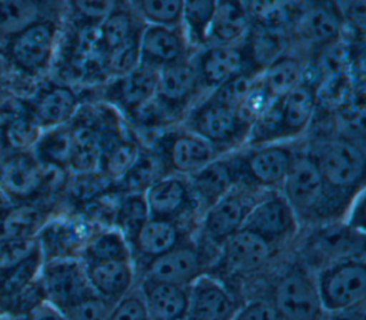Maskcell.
Instances as JSON below:
<instances>
[{
	"mask_svg": "<svg viewBox=\"0 0 366 320\" xmlns=\"http://www.w3.org/2000/svg\"><path fill=\"white\" fill-rule=\"evenodd\" d=\"M142 150L136 140L120 136L104 150L99 170L116 184L134 166Z\"/></svg>",
	"mask_w": 366,
	"mask_h": 320,
	"instance_id": "f35d334b",
	"label": "cell"
},
{
	"mask_svg": "<svg viewBox=\"0 0 366 320\" xmlns=\"http://www.w3.org/2000/svg\"><path fill=\"white\" fill-rule=\"evenodd\" d=\"M264 191L243 183L233 186L224 196L204 210L202 231L206 240L220 247L227 237L243 227L247 214Z\"/></svg>",
	"mask_w": 366,
	"mask_h": 320,
	"instance_id": "52a82bcc",
	"label": "cell"
},
{
	"mask_svg": "<svg viewBox=\"0 0 366 320\" xmlns=\"http://www.w3.org/2000/svg\"><path fill=\"white\" fill-rule=\"evenodd\" d=\"M270 306L279 320H319L325 313L315 276L303 267L290 269L277 279Z\"/></svg>",
	"mask_w": 366,
	"mask_h": 320,
	"instance_id": "8992f818",
	"label": "cell"
},
{
	"mask_svg": "<svg viewBox=\"0 0 366 320\" xmlns=\"http://www.w3.org/2000/svg\"><path fill=\"white\" fill-rule=\"evenodd\" d=\"M252 26L243 3L216 1L206 46L239 44L249 36Z\"/></svg>",
	"mask_w": 366,
	"mask_h": 320,
	"instance_id": "f546056e",
	"label": "cell"
},
{
	"mask_svg": "<svg viewBox=\"0 0 366 320\" xmlns=\"http://www.w3.org/2000/svg\"><path fill=\"white\" fill-rule=\"evenodd\" d=\"M139 34L127 40L126 43L106 51L104 69L109 74L114 77H122L140 64Z\"/></svg>",
	"mask_w": 366,
	"mask_h": 320,
	"instance_id": "ee69618b",
	"label": "cell"
},
{
	"mask_svg": "<svg viewBox=\"0 0 366 320\" xmlns=\"http://www.w3.org/2000/svg\"><path fill=\"white\" fill-rule=\"evenodd\" d=\"M44 4L34 1H0V37L10 39L30 24L46 19Z\"/></svg>",
	"mask_w": 366,
	"mask_h": 320,
	"instance_id": "60d3db41",
	"label": "cell"
},
{
	"mask_svg": "<svg viewBox=\"0 0 366 320\" xmlns=\"http://www.w3.org/2000/svg\"><path fill=\"white\" fill-rule=\"evenodd\" d=\"M200 87L214 90L220 84L246 71L249 54L246 43L229 46H206L193 61Z\"/></svg>",
	"mask_w": 366,
	"mask_h": 320,
	"instance_id": "2e32d148",
	"label": "cell"
},
{
	"mask_svg": "<svg viewBox=\"0 0 366 320\" xmlns=\"http://www.w3.org/2000/svg\"><path fill=\"white\" fill-rule=\"evenodd\" d=\"M199 89L202 87L193 60L184 59L159 70L153 103L163 116H174L192 103Z\"/></svg>",
	"mask_w": 366,
	"mask_h": 320,
	"instance_id": "4fadbf2b",
	"label": "cell"
},
{
	"mask_svg": "<svg viewBox=\"0 0 366 320\" xmlns=\"http://www.w3.org/2000/svg\"><path fill=\"white\" fill-rule=\"evenodd\" d=\"M6 320H67V319L57 307H54L51 303L46 300L39 306H36L29 313H26L24 316H20L16 319H6Z\"/></svg>",
	"mask_w": 366,
	"mask_h": 320,
	"instance_id": "816d5d0a",
	"label": "cell"
},
{
	"mask_svg": "<svg viewBox=\"0 0 366 320\" xmlns=\"http://www.w3.org/2000/svg\"><path fill=\"white\" fill-rule=\"evenodd\" d=\"M1 77H3V67H1V61H0V83H1Z\"/></svg>",
	"mask_w": 366,
	"mask_h": 320,
	"instance_id": "11a10c76",
	"label": "cell"
},
{
	"mask_svg": "<svg viewBox=\"0 0 366 320\" xmlns=\"http://www.w3.org/2000/svg\"><path fill=\"white\" fill-rule=\"evenodd\" d=\"M92 290L102 299L114 303L133 287L134 267L132 259L84 263Z\"/></svg>",
	"mask_w": 366,
	"mask_h": 320,
	"instance_id": "d4e9b609",
	"label": "cell"
},
{
	"mask_svg": "<svg viewBox=\"0 0 366 320\" xmlns=\"http://www.w3.org/2000/svg\"><path fill=\"white\" fill-rule=\"evenodd\" d=\"M154 153L169 174L192 176L219 157V150L186 127L172 130L157 139Z\"/></svg>",
	"mask_w": 366,
	"mask_h": 320,
	"instance_id": "ba28073f",
	"label": "cell"
},
{
	"mask_svg": "<svg viewBox=\"0 0 366 320\" xmlns=\"http://www.w3.org/2000/svg\"><path fill=\"white\" fill-rule=\"evenodd\" d=\"M39 279L46 300L59 310L94 293L80 257L43 261Z\"/></svg>",
	"mask_w": 366,
	"mask_h": 320,
	"instance_id": "8fae6325",
	"label": "cell"
},
{
	"mask_svg": "<svg viewBox=\"0 0 366 320\" xmlns=\"http://www.w3.org/2000/svg\"><path fill=\"white\" fill-rule=\"evenodd\" d=\"M216 1H183L182 10V31L189 47L203 49L207 43L210 20L214 11Z\"/></svg>",
	"mask_w": 366,
	"mask_h": 320,
	"instance_id": "74e56055",
	"label": "cell"
},
{
	"mask_svg": "<svg viewBox=\"0 0 366 320\" xmlns=\"http://www.w3.org/2000/svg\"><path fill=\"white\" fill-rule=\"evenodd\" d=\"M365 247V233L352 229L345 224H329L320 229L313 237L312 249L316 256L325 257L326 264L353 259L363 257Z\"/></svg>",
	"mask_w": 366,
	"mask_h": 320,
	"instance_id": "f1b7e54d",
	"label": "cell"
},
{
	"mask_svg": "<svg viewBox=\"0 0 366 320\" xmlns=\"http://www.w3.org/2000/svg\"><path fill=\"white\" fill-rule=\"evenodd\" d=\"M116 184L100 170L71 173L67 176L63 190L74 206H87L110 193Z\"/></svg>",
	"mask_w": 366,
	"mask_h": 320,
	"instance_id": "836d02e7",
	"label": "cell"
},
{
	"mask_svg": "<svg viewBox=\"0 0 366 320\" xmlns=\"http://www.w3.org/2000/svg\"><path fill=\"white\" fill-rule=\"evenodd\" d=\"M186 129L207 140L217 150L244 141L249 133L239 121L234 107L210 96L192 109L186 119Z\"/></svg>",
	"mask_w": 366,
	"mask_h": 320,
	"instance_id": "9c48e42d",
	"label": "cell"
},
{
	"mask_svg": "<svg viewBox=\"0 0 366 320\" xmlns=\"http://www.w3.org/2000/svg\"><path fill=\"white\" fill-rule=\"evenodd\" d=\"M113 303L92 293L60 310L67 320H107Z\"/></svg>",
	"mask_w": 366,
	"mask_h": 320,
	"instance_id": "bcb514c9",
	"label": "cell"
},
{
	"mask_svg": "<svg viewBox=\"0 0 366 320\" xmlns=\"http://www.w3.org/2000/svg\"><path fill=\"white\" fill-rule=\"evenodd\" d=\"M23 106L41 130H49L69 124L80 109V100L70 86L54 83L41 89Z\"/></svg>",
	"mask_w": 366,
	"mask_h": 320,
	"instance_id": "ac0fdd59",
	"label": "cell"
},
{
	"mask_svg": "<svg viewBox=\"0 0 366 320\" xmlns=\"http://www.w3.org/2000/svg\"><path fill=\"white\" fill-rule=\"evenodd\" d=\"M41 133V127L36 123L24 106L21 110L13 111L10 116H7L1 127L4 146L10 149L11 153L31 151Z\"/></svg>",
	"mask_w": 366,
	"mask_h": 320,
	"instance_id": "d590c367",
	"label": "cell"
},
{
	"mask_svg": "<svg viewBox=\"0 0 366 320\" xmlns=\"http://www.w3.org/2000/svg\"><path fill=\"white\" fill-rule=\"evenodd\" d=\"M164 174H169L159 159V156L154 151L142 150L137 161L134 166L126 173L124 177H122L116 187L123 194L126 193H144V190L163 177Z\"/></svg>",
	"mask_w": 366,
	"mask_h": 320,
	"instance_id": "8d00e7d4",
	"label": "cell"
},
{
	"mask_svg": "<svg viewBox=\"0 0 366 320\" xmlns=\"http://www.w3.org/2000/svg\"><path fill=\"white\" fill-rule=\"evenodd\" d=\"M273 101V99L269 96L266 89L263 87L259 74L254 77L249 91L242 99L236 109V114L239 121L246 127L247 130L250 126L259 119V116L267 109V106ZM249 134V133H247Z\"/></svg>",
	"mask_w": 366,
	"mask_h": 320,
	"instance_id": "f6af8a7d",
	"label": "cell"
},
{
	"mask_svg": "<svg viewBox=\"0 0 366 320\" xmlns=\"http://www.w3.org/2000/svg\"><path fill=\"white\" fill-rule=\"evenodd\" d=\"M150 320H152V319H150Z\"/></svg>",
	"mask_w": 366,
	"mask_h": 320,
	"instance_id": "6f0895ef",
	"label": "cell"
},
{
	"mask_svg": "<svg viewBox=\"0 0 366 320\" xmlns=\"http://www.w3.org/2000/svg\"><path fill=\"white\" fill-rule=\"evenodd\" d=\"M122 196L114 210V219L117 230L122 231L129 243L140 226L149 219V211L143 193H126Z\"/></svg>",
	"mask_w": 366,
	"mask_h": 320,
	"instance_id": "7bdbcfd3",
	"label": "cell"
},
{
	"mask_svg": "<svg viewBox=\"0 0 366 320\" xmlns=\"http://www.w3.org/2000/svg\"><path fill=\"white\" fill-rule=\"evenodd\" d=\"M157 77V69L140 63L127 74L117 77L112 86L113 100L127 113L136 116L154 99Z\"/></svg>",
	"mask_w": 366,
	"mask_h": 320,
	"instance_id": "484cf974",
	"label": "cell"
},
{
	"mask_svg": "<svg viewBox=\"0 0 366 320\" xmlns=\"http://www.w3.org/2000/svg\"><path fill=\"white\" fill-rule=\"evenodd\" d=\"M49 219V209L40 199L9 203L0 211V240L34 239Z\"/></svg>",
	"mask_w": 366,
	"mask_h": 320,
	"instance_id": "4316f807",
	"label": "cell"
},
{
	"mask_svg": "<svg viewBox=\"0 0 366 320\" xmlns=\"http://www.w3.org/2000/svg\"><path fill=\"white\" fill-rule=\"evenodd\" d=\"M296 153L285 143L254 146L239 157H230L237 181L260 189L277 190L282 187Z\"/></svg>",
	"mask_w": 366,
	"mask_h": 320,
	"instance_id": "277c9868",
	"label": "cell"
},
{
	"mask_svg": "<svg viewBox=\"0 0 366 320\" xmlns=\"http://www.w3.org/2000/svg\"><path fill=\"white\" fill-rule=\"evenodd\" d=\"M89 236L80 220L73 217H50L37 234L43 261L80 257Z\"/></svg>",
	"mask_w": 366,
	"mask_h": 320,
	"instance_id": "d6986e66",
	"label": "cell"
},
{
	"mask_svg": "<svg viewBox=\"0 0 366 320\" xmlns=\"http://www.w3.org/2000/svg\"><path fill=\"white\" fill-rule=\"evenodd\" d=\"M310 154L323 181L333 193L353 199L363 190L366 156L362 141L336 137L326 140Z\"/></svg>",
	"mask_w": 366,
	"mask_h": 320,
	"instance_id": "7a4b0ae2",
	"label": "cell"
},
{
	"mask_svg": "<svg viewBox=\"0 0 366 320\" xmlns=\"http://www.w3.org/2000/svg\"><path fill=\"white\" fill-rule=\"evenodd\" d=\"M297 220L330 221L343 214L353 199L333 193L316 166L310 151L296 153L295 161L280 187Z\"/></svg>",
	"mask_w": 366,
	"mask_h": 320,
	"instance_id": "6da1fadb",
	"label": "cell"
},
{
	"mask_svg": "<svg viewBox=\"0 0 366 320\" xmlns=\"http://www.w3.org/2000/svg\"><path fill=\"white\" fill-rule=\"evenodd\" d=\"M315 280L323 311H343L365 306L366 264L363 257L326 264L320 267Z\"/></svg>",
	"mask_w": 366,
	"mask_h": 320,
	"instance_id": "3957f363",
	"label": "cell"
},
{
	"mask_svg": "<svg viewBox=\"0 0 366 320\" xmlns=\"http://www.w3.org/2000/svg\"><path fill=\"white\" fill-rule=\"evenodd\" d=\"M31 153L41 166L70 171L69 163L71 154V143L69 124L43 130Z\"/></svg>",
	"mask_w": 366,
	"mask_h": 320,
	"instance_id": "d6a6232c",
	"label": "cell"
},
{
	"mask_svg": "<svg viewBox=\"0 0 366 320\" xmlns=\"http://www.w3.org/2000/svg\"><path fill=\"white\" fill-rule=\"evenodd\" d=\"M203 273V256L197 244L183 239L169 251L146 263L144 277L189 287Z\"/></svg>",
	"mask_w": 366,
	"mask_h": 320,
	"instance_id": "5bb4252c",
	"label": "cell"
},
{
	"mask_svg": "<svg viewBox=\"0 0 366 320\" xmlns=\"http://www.w3.org/2000/svg\"><path fill=\"white\" fill-rule=\"evenodd\" d=\"M0 190L10 203L37 200L51 190L49 169L31 151L10 153L0 163Z\"/></svg>",
	"mask_w": 366,
	"mask_h": 320,
	"instance_id": "30bf717a",
	"label": "cell"
},
{
	"mask_svg": "<svg viewBox=\"0 0 366 320\" xmlns=\"http://www.w3.org/2000/svg\"><path fill=\"white\" fill-rule=\"evenodd\" d=\"M143 197L152 219L180 223L187 213L197 209L184 176L164 174L144 190Z\"/></svg>",
	"mask_w": 366,
	"mask_h": 320,
	"instance_id": "9a60e30c",
	"label": "cell"
},
{
	"mask_svg": "<svg viewBox=\"0 0 366 320\" xmlns=\"http://www.w3.org/2000/svg\"><path fill=\"white\" fill-rule=\"evenodd\" d=\"M0 320H6V319H1V317H0Z\"/></svg>",
	"mask_w": 366,
	"mask_h": 320,
	"instance_id": "9f6ffc18",
	"label": "cell"
},
{
	"mask_svg": "<svg viewBox=\"0 0 366 320\" xmlns=\"http://www.w3.org/2000/svg\"><path fill=\"white\" fill-rule=\"evenodd\" d=\"M230 320H279L273 307L264 300H252L236 310Z\"/></svg>",
	"mask_w": 366,
	"mask_h": 320,
	"instance_id": "f907efd6",
	"label": "cell"
},
{
	"mask_svg": "<svg viewBox=\"0 0 366 320\" xmlns=\"http://www.w3.org/2000/svg\"><path fill=\"white\" fill-rule=\"evenodd\" d=\"M80 259L83 263L126 260L132 259V250L120 230L106 229L89 236Z\"/></svg>",
	"mask_w": 366,
	"mask_h": 320,
	"instance_id": "e575fe53",
	"label": "cell"
},
{
	"mask_svg": "<svg viewBox=\"0 0 366 320\" xmlns=\"http://www.w3.org/2000/svg\"><path fill=\"white\" fill-rule=\"evenodd\" d=\"M132 11L146 23V26L180 27L183 1L144 0L129 3Z\"/></svg>",
	"mask_w": 366,
	"mask_h": 320,
	"instance_id": "b9f144b4",
	"label": "cell"
},
{
	"mask_svg": "<svg viewBox=\"0 0 366 320\" xmlns=\"http://www.w3.org/2000/svg\"><path fill=\"white\" fill-rule=\"evenodd\" d=\"M57 36L56 21L39 20L6 40L7 60L27 76H40L51 66Z\"/></svg>",
	"mask_w": 366,
	"mask_h": 320,
	"instance_id": "5b68a950",
	"label": "cell"
},
{
	"mask_svg": "<svg viewBox=\"0 0 366 320\" xmlns=\"http://www.w3.org/2000/svg\"><path fill=\"white\" fill-rule=\"evenodd\" d=\"M259 79L269 96L276 100L305 80V69L297 57L283 53L259 73Z\"/></svg>",
	"mask_w": 366,
	"mask_h": 320,
	"instance_id": "1f68e13d",
	"label": "cell"
},
{
	"mask_svg": "<svg viewBox=\"0 0 366 320\" xmlns=\"http://www.w3.org/2000/svg\"><path fill=\"white\" fill-rule=\"evenodd\" d=\"M39 247L37 237L0 240V273L19 264Z\"/></svg>",
	"mask_w": 366,
	"mask_h": 320,
	"instance_id": "c3c4849f",
	"label": "cell"
},
{
	"mask_svg": "<svg viewBox=\"0 0 366 320\" xmlns=\"http://www.w3.org/2000/svg\"><path fill=\"white\" fill-rule=\"evenodd\" d=\"M343 21L345 19L339 4L313 3L303 4L293 27L297 36L307 43L327 46L339 40L343 30Z\"/></svg>",
	"mask_w": 366,
	"mask_h": 320,
	"instance_id": "7402d4cb",
	"label": "cell"
},
{
	"mask_svg": "<svg viewBox=\"0 0 366 320\" xmlns=\"http://www.w3.org/2000/svg\"><path fill=\"white\" fill-rule=\"evenodd\" d=\"M189 44L182 27L144 26L139 34L140 63L160 70L187 59Z\"/></svg>",
	"mask_w": 366,
	"mask_h": 320,
	"instance_id": "ffe728a7",
	"label": "cell"
},
{
	"mask_svg": "<svg viewBox=\"0 0 366 320\" xmlns=\"http://www.w3.org/2000/svg\"><path fill=\"white\" fill-rule=\"evenodd\" d=\"M242 229L274 246L296 234L299 220L280 190H266L252 207Z\"/></svg>",
	"mask_w": 366,
	"mask_h": 320,
	"instance_id": "7c38bea8",
	"label": "cell"
},
{
	"mask_svg": "<svg viewBox=\"0 0 366 320\" xmlns=\"http://www.w3.org/2000/svg\"><path fill=\"white\" fill-rule=\"evenodd\" d=\"M319 320H365V306H359L343 311H325Z\"/></svg>",
	"mask_w": 366,
	"mask_h": 320,
	"instance_id": "f5cc1de1",
	"label": "cell"
},
{
	"mask_svg": "<svg viewBox=\"0 0 366 320\" xmlns=\"http://www.w3.org/2000/svg\"><path fill=\"white\" fill-rule=\"evenodd\" d=\"M187 181L196 206L202 209L203 213L239 183L232 159L229 157L214 159L197 173L187 176Z\"/></svg>",
	"mask_w": 366,
	"mask_h": 320,
	"instance_id": "603a6c76",
	"label": "cell"
},
{
	"mask_svg": "<svg viewBox=\"0 0 366 320\" xmlns=\"http://www.w3.org/2000/svg\"><path fill=\"white\" fill-rule=\"evenodd\" d=\"M116 4L114 1H74L70 6L81 21L100 24Z\"/></svg>",
	"mask_w": 366,
	"mask_h": 320,
	"instance_id": "681fc988",
	"label": "cell"
},
{
	"mask_svg": "<svg viewBox=\"0 0 366 320\" xmlns=\"http://www.w3.org/2000/svg\"><path fill=\"white\" fill-rule=\"evenodd\" d=\"M237 309L230 291L212 276L202 274L189 286L186 320H230Z\"/></svg>",
	"mask_w": 366,
	"mask_h": 320,
	"instance_id": "e0dca14e",
	"label": "cell"
},
{
	"mask_svg": "<svg viewBox=\"0 0 366 320\" xmlns=\"http://www.w3.org/2000/svg\"><path fill=\"white\" fill-rule=\"evenodd\" d=\"M273 247L250 230L240 229L219 247L220 263L230 273L256 271L269 261Z\"/></svg>",
	"mask_w": 366,
	"mask_h": 320,
	"instance_id": "44dd1931",
	"label": "cell"
},
{
	"mask_svg": "<svg viewBox=\"0 0 366 320\" xmlns=\"http://www.w3.org/2000/svg\"><path fill=\"white\" fill-rule=\"evenodd\" d=\"M316 106V89L306 80L280 99L283 141L297 137L309 127Z\"/></svg>",
	"mask_w": 366,
	"mask_h": 320,
	"instance_id": "4dcf8cb0",
	"label": "cell"
},
{
	"mask_svg": "<svg viewBox=\"0 0 366 320\" xmlns=\"http://www.w3.org/2000/svg\"><path fill=\"white\" fill-rule=\"evenodd\" d=\"M139 290L152 320H186L189 287L143 279Z\"/></svg>",
	"mask_w": 366,
	"mask_h": 320,
	"instance_id": "cb8c5ba5",
	"label": "cell"
},
{
	"mask_svg": "<svg viewBox=\"0 0 366 320\" xmlns=\"http://www.w3.org/2000/svg\"><path fill=\"white\" fill-rule=\"evenodd\" d=\"M9 203H10V201L6 199V196H4V194L1 193V190H0V211H1Z\"/></svg>",
	"mask_w": 366,
	"mask_h": 320,
	"instance_id": "db71d44e",
	"label": "cell"
},
{
	"mask_svg": "<svg viewBox=\"0 0 366 320\" xmlns=\"http://www.w3.org/2000/svg\"><path fill=\"white\" fill-rule=\"evenodd\" d=\"M107 320H150L147 307L139 289H132L113 303Z\"/></svg>",
	"mask_w": 366,
	"mask_h": 320,
	"instance_id": "7dc6e473",
	"label": "cell"
},
{
	"mask_svg": "<svg viewBox=\"0 0 366 320\" xmlns=\"http://www.w3.org/2000/svg\"><path fill=\"white\" fill-rule=\"evenodd\" d=\"M134 24V16L130 6L117 3L116 7L106 16V19L99 24V33L104 50H112L127 40L133 39L140 33Z\"/></svg>",
	"mask_w": 366,
	"mask_h": 320,
	"instance_id": "ab89813d",
	"label": "cell"
},
{
	"mask_svg": "<svg viewBox=\"0 0 366 320\" xmlns=\"http://www.w3.org/2000/svg\"><path fill=\"white\" fill-rule=\"evenodd\" d=\"M186 237L180 223L149 217L130 239L129 246L147 263L169 251Z\"/></svg>",
	"mask_w": 366,
	"mask_h": 320,
	"instance_id": "83f0119b",
	"label": "cell"
}]
</instances>
